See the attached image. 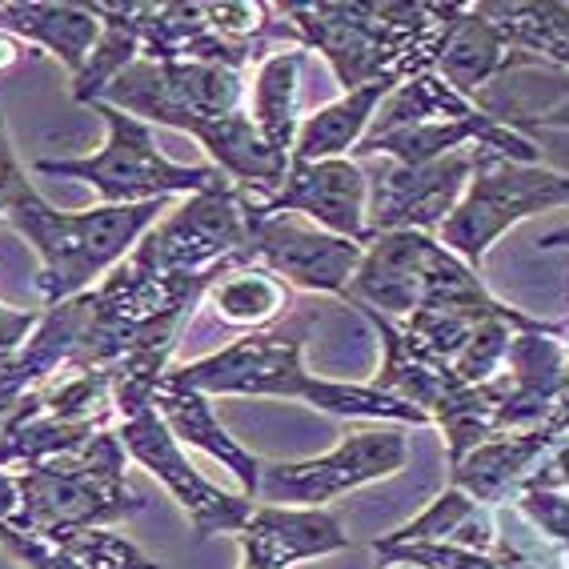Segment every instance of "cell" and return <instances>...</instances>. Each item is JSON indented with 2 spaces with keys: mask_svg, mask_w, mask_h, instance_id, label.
Returning <instances> with one entry per match:
<instances>
[{
  "mask_svg": "<svg viewBox=\"0 0 569 569\" xmlns=\"http://www.w3.org/2000/svg\"><path fill=\"white\" fill-rule=\"evenodd\" d=\"M309 321V317H306ZM306 321L297 329H257L237 337L221 353L169 369L164 381L197 393H257V397H301L313 409L341 417H386V421H429L426 409L413 401L386 393L377 386H341L306 373L301 349H306Z\"/></svg>",
  "mask_w": 569,
  "mask_h": 569,
  "instance_id": "cell-1",
  "label": "cell"
},
{
  "mask_svg": "<svg viewBox=\"0 0 569 569\" xmlns=\"http://www.w3.org/2000/svg\"><path fill=\"white\" fill-rule=\"evenodd\" d=\"M173 197L144 204H101L84 213H61L52 209L32 184H24L17 201L9 204V224L41 253V277L37 289L44 309L89 293V284L124 261L161 213L173 209Z\"/></svg>",
  "mask_w": 569,
  "mask_h": 569,
  "instance_id": "cell-2",
  "label": "cell"
},
{
  "mask_svg": "<svg viewBox=\"0 0 569 569\" xmlns=\"http://www.w3.org/2000/svg\"><path fill=\"white\" fill-rule=\"evenodd\" d=\"M97 117H104V144L92 157H69V161H32V173L69 177L84 181L101 193L104 204H144L161 197H197L229 189V177L217 164H177L157 149L149 124L112 109V104H92Z\"/></svg>",
  "mask_w": 569,
  "mask_h": 569,
  "instance_id": "cell-3",
  "label": "cell"
},
{
  "mask_svg": "<svg viewBox=\"0 0 569 569\" xmlns=\"http://www.w3.org/2000/svg\"><path fill=\"white\" fill-rule=\"evenodd\" d=\"M12 478L21 489V509L9 526L41 533V538H57L69 529L109 526V521L129 518L144 506L137 493H129L124 446L112 429L72 458L24 469Z\"/></svg>",
  "mask_w": 569,
  "mask_h": 569,
  "instance_id": "cell-4",
  "label": "cell"
},
{
  "mask_svg": "<svg viewBox=\"0 0 569 569\" xmlns=\"http://www.w3.org/2000/svg\"><path fill=\"white\" fill-rule=\"evenodd\" d=\"M558 204H569L566 173L506 161L493 149L473 144V181L458 209L449 213V221L441 224V244L473 269L509 224L526 221L541 209H558Z\"/></svg>",
  "mask_w": 569,
  "mask_h": 569,
  "instance_id": "cell-5",
  "label": "cell"
},
{
  "mask_svg": "<svg viewBox=\"0 0 569 569\" xmlns=\"http://www.w3.org/2000/svg\"><path fill=\"white\" fill-rule=\"evenodd\" d=\"M244 77L221 64L189 61H137L101 92V101L144 124H169L197 137L209 124L241 112Z\"/></svg>",
  "mask_w": 569,
  "mask_h": 569,
  "instance_id": "cell-6",
  "label": "cell"
},
{
  "mask_svg": "<svg viewBox=\"0 0 569 569\" xmlns=\"http://www.w3.org/2000/svg\"><path fill=\"white\" fill-rule=\"evenodd\" d=\"M244 241H249V217H244L241 189L229 184L213 193L184 197L137 241L124 261L153 277L213 273L217 264L244 253Z\"/></svg>",
  "mask_w": 569,
  "mask_h": 569,
  "instance_id": "cell-7",
  "label": "cell"
},
{
  "mask_svg": "<svg viewBox=\"0 0 569 569\" xmlns=\"http://www.w3.org/2000/svg\"><path fill=\"white\" fill-rule=\"evenodd\" d=\"M241 204L244 217H249V241H244L249 261L264 264L284 284H297L309 293L346 297L357 264L366 257V244L326 233V229H317L313 221L297 213H261L244 189Z\"/></svg>",
  "mask_w": 569,
  "mask_h": 569,
  "instance_id": "cell-8",
  "label": "cell"
},
{
  "mask_svg": "<svg viewBox=\"0 0 569 569\" xmlns=\"http://www.w3.org/2000/svg\"><path fill=\"white\" fill-rule=\"evenodd\" d=\"M409 461V441L393 429H366L346 438L333 453L313 461H273L261 466L257 498L264 506L284 509H321L326 501L341 498L349 489L377 478H393Z\"/></svg>",
  "mask_w": 569,
  "mask_h": 569,
  "instance_id": "cell-9",
  "label": "cell"
},
{
  "mask_svg": "<svg viewBox=\"0 0 569 569\" xmlns=\"http://www.w3.org/2000/svg\"><path fill=\"white\" fill-rule=\"evenodd\" d=\"M117 438H121L124 453L141 461L157 481L177 498V506L193 518L197 538H213V533H237L253 513V501L233 498L217 489L213 481H204L189 458L181 453V441L173 438V429L164 426V417L157 406H132L117 413Z\"/></svg>",
  "mask_w": 569,
  "mask_h": 569,
  "instance_id": "cell-10",
  "label": "cell"
},
{
  "mask_svg": "<svg viewBox=\"0 0 569 569\" xmlns=\"http://www.w3.org/2000/svg\"><path fill=\"white\" fill-rule=\"evenodd\" d=\"M473 173V149H458L429 164H386L369 184L366 229L369 241L381 233H426L441 229L461 204Z\"/></svg>",
  "mask_w": 569,
  "mask_h": 569,
  "instance_id": "cell-11",
  "label": "cell"
},
{
  "mask_svg": "<svg viewBox=\"0 0 569 569\" xmlns=\"http://www.w3.org/2000/svg\"><path fill=\"white\" fill-rule=\"evenodd\" d=\"M253 204L261 213H297L326 233L369 244V181L366 169L357 161H346V157H337V161H293L289 157V173H284L281 189L269 201L253 197Z\"/></svg>",
  "mask_w": 569,
  "mask_h": 569,
  "instance_id": "cell-12",
  "label": "cell"
},
{
  "mask_svg": "<svg viewBox=\"0 0 569 569\" xmlns=\"http://www.w3.org/2000/svg\"><path fill=\"white\" fill-rule=\"evenodd\" d=\"M233 538L241 541V553H253L273 569H289L301 558H321L349 546V533H341L333 513L284 506H253Z\"/></svg>",
  "mask_w": 569,
  "mask_h": 569,
  "instance_id": "cell-13",
  "label": "cell"
},
{
  "mask_svg": "<svg viewBox=\"0 0 569 569\" xmlns=\"http://www.w3.org/2000/svg\"><path fill=\"white\" fill-rule=\"evenodd\" d=\"M197 141L209 149V157L217 161L229 181L244 193H253L257 201H269V197L281 189L284 173H289V157L277 153L273 144L264 141L261 129L253 124L249 112H233L224 121L209 124V129L197 132Z\"/></svg>",
  "mask_w": 569,
  "mask_h": 569,
  "instance_id": "cell-14",
  "label": "cell"
},
{
  "mask_svg": "<svg viewBox=\"0 0 569 569\" xmlns=\"http://www.w3.org/2000/svg\"><path fill=\"white\" fill-rule=\"evenodd\" d=\"M153 406H157V413L164 417V426L173 429V438L181 441V446H197V449H204L209 458L224 461V466L241 478L244 498H253L257 486H261V461L249 458V453L229 438V429L217 421L209 397L197 393V389L173 386V381H161Z\"/></svg>",
  "mask_w": 569,
  "mask_h": 569,
  "instance_id": "cell-15",
  "label": "cell"
},
{
  "mask_svg": "<svg viewBox=\"0 0 569 569\" xmlns=\"http://www.w3.org/2000/svg\"><path fill=\"white\" fill-rule=\"evenodd\" d=\"M0 32L24 37L29 44L49 49L77 77L89 61V52L101 41V17L89 4H41V0L0 4Z\"/></svg>",
  "mask_w": 569,
  "mask_h": 569,
  "instance_id": "cell-16",
  "label": "cell"
},
{
  "mask_svg": "<svg viewBox=\"0 0 569 569\" xmlns=\"http://www.w3.org/2000/svg\"><path fill=\"white\" fill-rule=\"evenodd\" d=\"M397 84H401V77L389 72L381 81L361 84V89L346 92L341 101L317 109L313 117H301L297 141H293V161H337V157L349 153L353 144H361V137H366L369 124H373L377 104L386 101Z\"/></svg>",
  "mask_w": 569,
  "mask_h": 569,
  "instance_id": "cell-17",
  "label": "cell"
},
{
  "mask_svg": "<svg viewBox=\"0 0 569 569\" xmlns=\"http://www.w3.org/2000/svg\"><path fill=\"white\" fill-rule=\"evenodd\" d=\"M204 297H209L217 321L237 326V329H253L257 333V329L277 321V317L289 309L293 289L277 273H269L264 264L237 253V257H229V264L217 273V281L204 289Z\"/></svg>",
  "mask_w": 569,
  "mask_h": 569,
  "instance_id": "cell-18",
  "label": "cell"
},
{
  "mask_svg": "<svg viewBox=\"0 0 569 569\" xmlns=\"http://www.w3.org/2000/svg\"><path fill=\"white\" fill-rule=\"evenodd\" d=\"M441 77L449 81V89L458 97L478 92L481 84L501 72L506 64H513V52L506 49L501 32L481 17L478 9H461L458 21H449L446 37L438 44V61Z\"/></svg>",
  "mask_w": 569,
  "mask_h": 569,
  "instance_id": "cell-19",
  "label": "cell"
},
{
  "mask_svg": "<svg viewBox=\"0 0 569 569\" xmlns=\"http://www.w3.org/2000/svg\"><path fill=\"white\" fill-rule=\"evenodd\" d=\"M101 17V41L89 52L84 69L72 77V97L97 104L137 57H141V4H89Z\"/></svg>",
  "mask_w": 569,
  "mask_h": 569,
  "instance_id": "cell-20",
  "label": "cell"
},
{
  "mask_svg": "<svg viewBox=\"0 0 569 569\" xmlns=\"http://www.w3.org/2000/svg\"><path fill=\"white\" fill-rule=\"evenodd\" d=\"M553 433L558 429L546 421L538 433H526V438H501V441H489V446H478L469 458H461L453 466V489H461V493H469V498L478 501H498L526 473L529 461L553 441Z\"/></svg>",
  "mask_w": 569,
  "mask_h": 569,
  "instance_id": "cell-21",
  "label": "cell"
},
{
  "mask_svg": "<svg viewBox=\"0 0 569 569\" xmlns=\"http://www.w3.org/2000/svg\"><path fill=\"white\" fill-rule=\"evenodd\" d=\"M306 61V49H281L273 57H264L261 69L253 77V124L261 137L273 144L277 153L293 157L297 141V72Z\"/></svg>",
  "mask_w": 569,
  "mask_h": 569,
  "instance_id": "cell-22",
  "label": "cell"
},
{
  "mask_svg": "<svg viewBox=\"0 0 569 569\" xmlns=\"http://www.w3.org/2000/svg\"><path fill=\"white\" fill-rule=\"evenodd\" d=\"M493 29L501 32L506 49H521L526 61H549L569 64V4H481Z\"/></svg>",
  "mask_w": 569,
  "mask_h": 569,
  "instance_id": "cell-23",
  "label": "cell"
},
{
  "mask_svg": "<svg viewBox=\"0 0 569 569\" xmlns=\"http://www.w3.org/2000/svg\"><path fill=\"white\" fill-rule=\"evenodd\" d=\"M52 541H57L81 569H161L153 558H144L132 541L117 538V533H109L104 526L69 529V533H57Z\"/></svg>",
  "mask_w": 569,
  "mask_h": 569,
  "instance_id": "cell-24",
  "label": "cell"
},
{
  "mask_svg": "<svg viewBox=\"0 0 569 569\" xmlns=\"http://www.w3.org/2000/svg\"><path fill=\"white\" fill-rule=\"evenodd\" d=\"M381 558H393L401 566L417 569H498L486 553L449 546V541H409V546H377Z\"/></svg>",
  "mask_w": 569,
  "mask_h": 569,
  "instance_id": "cell-25",
  "label": "cell"
},
{
  "mask_svg": "<svg viewBox=\"0 0 569 569\" xmlns=\"http://www.w3.org/2000/svg\"><path fill=\"white\" fill-rule=\"evenodd\" d=\"M0 546L9 549L24 569H81L52 538L17 529V526H9V521H0Z\"/></svg>",
  "mask_w": 569,
  "mask_h": 569,
  "instance_id": "cell-26",
  "label": "cell"
},
{
  "mask_svg": "<svg viewBox=\"0 0 569 569\" xmlns=\"http://www.w3.org/2000/svg\"><path fill=\"white\" fill-rule=\"evenodd\" d=\"M521 509H526L529 518L538 521L546 533L569 541V498H558V493H549V489H533V486H529Z\"/></svg>",
  "mask_w": 569,
  "mask_h": 569,
  "instance_id": "cell-27",
  "label": "cell"
},
{
  "mask_svg": "<svg viewBox=\"0 0 569 569\" xmlns=\"http://www.w3.org/2000/svg\"><path fill=\"white\" fill-rule=\"evenodd\" d=\"M24 184H29V173H24V164L12 153L9 129H4V117H0V217L9 213V204L17 201Z\"/></svg>",
  "mask_w": 569,
  "mask_h": 569,
  "instance_id": "cell-28",
  "label": "cell"
},
{
  "mask_svg": "<svg viewBox=\"0 0 569 569\" xmlns=\"http://www.w3.org/2000/svg\"><path fill=\"white\" fill-rule=\"evenodd\" d=\"M41 313H21V309L0 306V366L9 361L12 353H21V346L32 337Z\"/></svg>",
  "mask_w": 569,
  "mask_h": 569,
  "instance_id": "cell-29",
  "label": "cell"
},
{
  "mask_svg": "<svg viewBox=\"0 0 569 569\" xmlns=\"http://www.w3.org/2000/svg\"><path fill=\"white\" fill-rule=\"evenodd\" d=\"M17 61H21V44L12 41L9 32H0V72L12 69Z\"/></svg>",
  "mask_w": 569,
  "mask_h": 569,
  "instance_id": "cell-30",
  "label": "cell"
},
{
  "mask_svg": "<svg viewBox=\"0 0 569 569\" xmlns=\"http://www.w3.org/2000/svg\"><path fill=\"white\" fill-rule=\"evenodd\" d=\"M538 124H553V129H569V101L558 104V109H549L546 117H538Z\"/></svg>",
  "mask_w": 569,
  "mask_h": 569,
  "instance_id": "cell-31",
  "label": "cell"
},
{
  "mask_svg": "<svg viewBox=\"0 0 569 569\" xmlns=\"http://www.w3.org/2000/svg\"><path fill=\"white\" fill-rule=\"evenodd\" d=\"M241 569H273V566H264V561L253 558V553H241Z\"/></svg>",
  "mask_w": 569,
  "mask_h": 569,
  "instance_id": "cell-32",
  "label": "cell"
}]
</instances>
